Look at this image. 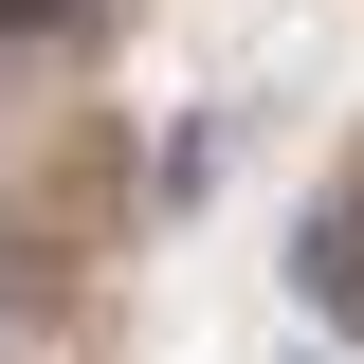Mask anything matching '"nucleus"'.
Wrapping results in <instances>:
<instances>
[{
  "label": "nucleus",
  "instance_id": "obj_1",
  "mask_svg": "<svg viewBox=\"0 0 364 364\" xmlns=\"http://www.w3.org/2000/svg\"><path fill=\"white\" fill-rule=\"evenodd\" d=\"M310 291H328V310H364V219H346V200L310 219Z\"/></svg>",
  "mask_w": 364,
  "mask_h": 364
},
{
  "label": "nucleus",
  "instance_id": "obj_2",
  "mask_svg": "<svg viewBox=\"0 0 364 364\" xmlns=\"http://www.w3.org/2000/svg\"><path fill=\"white\" fill-rule=\"evenodd\" d=\"M0 18H18V37H37V18H91V0H0Z\"/></svg>",
  "mask_w": 364,
  "mask_h": 364
}]
</instances>
